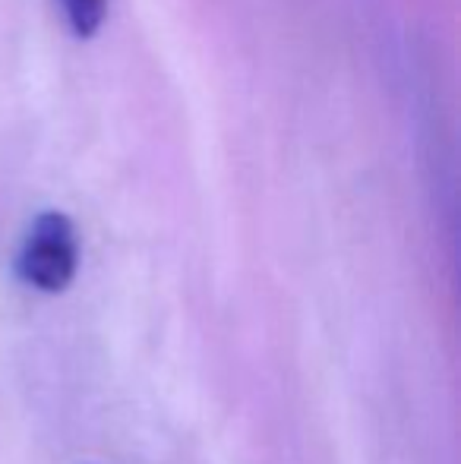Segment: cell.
<instances>
[{"mask_svg":"<svg viewBox=\"0 0 461 464\" xmlns=\"http://www.w3.org/2000/svg\"><path fill=\"white\" fill-rule=\"evenodd\" d=\"M61 6V16L67 29L76 38H92L105 25L108 16V0H54Z\"/></svg>","mask_w":461,"mask_h":464,"instance_id":"7a4b0ae2","label":"cell"},{"mask_svg":"<svg viewBox=\"0 0 461 464\" xmlns=\"http://www.w3.org/2000/svg\"><path fill=\"white\" fill-rule=\"evenodd\" d=\"M80 269V234L70 215L42 212L16 253V276L44 294H61Z\"/></svg>","mask_w":461,"mask_h":464,"instance_id":"6da1fadb","label":"cell"}]
</instances>
